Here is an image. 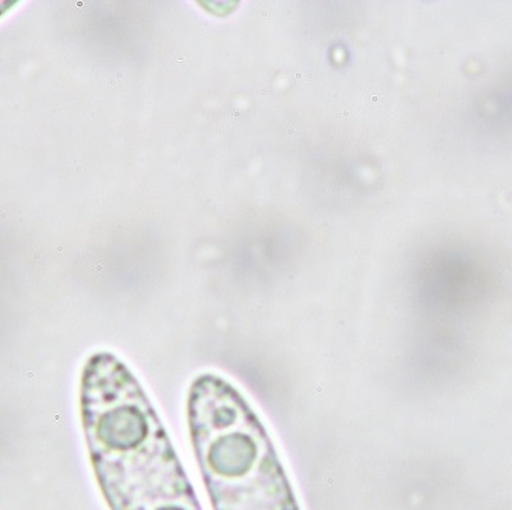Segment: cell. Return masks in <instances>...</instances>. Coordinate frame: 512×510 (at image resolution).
<instances>
[{
  "mask_svg": "<svg viewBox=\"0 0 512 510\" xmlns=\"http://www.w3.org/2000/svg\"><path fill=\"white\" fill-rule=\"evenodd\" d=\"M80 414L92 469L111 510H203L142 385L114 354L86 360Z\"/></svg>",
  "mask_w": 512,
  "mask_h": 510,
  "instance_id": "obj_1",
  "label": "cell"
},
{
  "mask_svg": "<svg viewBox=\"0 0 512 510\" xmlns=\"http://www.w3.org/2000/svg\"><path fill=\"white\" fill-rule=\"evenodd\" d=\"M188 417L214 510H299L263 422L232 383L215 374L198 377Z\"/></svg>",
  "mask_w": 512,
  "mask_h": 510,
  "instance_id": "obj_2",
  "label": "cell"
}]
</instances>
